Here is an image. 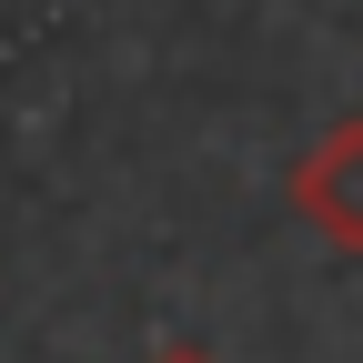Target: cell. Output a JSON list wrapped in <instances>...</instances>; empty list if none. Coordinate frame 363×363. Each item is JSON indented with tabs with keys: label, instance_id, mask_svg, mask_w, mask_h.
Returning <instances> with one entry per match:
<instances>
[{
	"label": "cell",
	"instance_id": "1",
	"mask_svg": "<svg viewBox=\"0 0 363 363\" xmlns=\"http://www.w3.org/2000/svg\"><path fill=\"white\" fill-rule=\"evenodd\" d=\"M293 212L333 252H363V111H343L323 142L293 162Z\"/></svg>",
	"mask_w": 363,
	"mask_h": 363
},
{
	"label": "cell",
	"instance_id": "2",
	"mask_svg": "<svg viewBox=\"0 0 363 363\" xmlns=\"http://www.w3.org/2000/svg\"><path fill=\"white\" fill-rule=\"evenodd\" d=\"M152 363H212V353H202V343H162Z\"/></svg>",
	"mask_w": 363,
	"mask_h": 363
}]
</instances>
